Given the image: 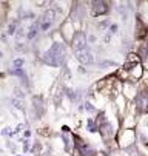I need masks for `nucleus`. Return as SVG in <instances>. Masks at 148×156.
Instances as JSON below:
<instances>
[{
    "label": "nucleus",
    "instance_id": "nucleus-1",
    "mask_svg": "<svg viewBox=\"0 0 148 156\" xmlns=\"http://www.w3.org/2000/svg\"><path fill=\"white\" fill-rule=\"evenodd\" d=\"M42 60L51 66H59L65 62V47L62 43H54V45L42 56Z\"/></svg>",
    "mask_w": 148,
    "mask_h": 156
},
{
    "label": "nucleus",
    "instance_id": "nucleus-2",
    "mask_svg": "<svg viewBox=\"0 0 148 156\" xmlns=\"http://www.w3.org/2000/svg\"><path fill=\"white\" fill-rule=\"evenodd\" d=\"M87 39H85V34L83 33H76L74 36V40H73V51L74 54L76 53H80L83 50H87Z\"/></svg>",
    "mask_w": 148,
    "mask_h": 156
},
{
    "label": "nucleus",
    "instance_id": "nucleus-3",
    "mask_svg": "<svg viewBox=\"0 0 148 156\" xmlns=\"http://www.w3.org/2000/svg\"><path fill=\"white\" fill-rule=\"evenodd\" d=\"M136 107L139 111H148V90H142L136 96Z\"/></svg>",
    "mask_w": 148,
    "mask_h": 156
},
{
    "label": "nucleus",
    "instance_id": "nucleus-4",
    "mask_svg": "<svg viewBox=\"0 0 148 156\" xmlns=\"http://www.w3.org/2000/svg\"><path fill=\"white\" fill-rule=\"evenodd\" d=\"M53 19H54V11L48 9L43 16H42V23H40V31H46L53 25Z\"/></svg>",
    "mask_w": 148,
    "mask_h": 156
},
{
    "label": "nucleus",
    "instance_id": "nucleus-5",
    "mask_svg": "<svg viewBox=\"0 0 148 156\" xmlns=\"http://www.w3.org/2000/svg\"><path fill=\"white\" fill-rule=\"evenodd\" d=\"M108 9L107 3L105 2H93L91 3V11H93V16H100V14H105Z\"/></svg>",
    "mask_w": 148,
    "mask_h": 156
},
{
    "label": "nucleus",
    "instance_id": "nucleus-6",
    "mask_svg": "<svg viewBox=\"0 0 148 156\" xmlns=\"http://www.w3.org/2000/svg\"><path fill=\"white\" fill-rule=\"evenodd\" d=\"M76 57L80 60V63H85V65H90V63H93V60H94L88 48L83 50V51H80V53H76Z\"/></svg>",
    "mask_w": 148,
    "mask_h": 156
},
{
    "label": "nucleus",
    "instance_id": "nucleus-7",
    "mask_svg": "<svg viewBox=\"0 0 148 156\" xmlns=\"http://www.w3.org/2000/svg\"><path fill=\"white\" fill-rule=\"evenodd\" d=\"M77 147H79V150H80V154H83V156H91V154H93L91 147H90L88 144H85L83 141L77 142Z\"/></svg>",
    "mask_w": 148,
    "mask_h": 156
},
{
    "label": "nucleus",
    "instance_id": "nucleus-8",
    "mask_svg": "<svg viewBox=\"0 0 148 156\" xmlns=\"http://www.w3.org/2000/svg\"><path fill=\"white\" fill-rule=\"evenodd\" d=\"M100 130H102L103 138H111V136H113V127H111L108 122H103V124L100 125Z\"/></svg>",
    "mask_w": 148,
    "mask_h": 156
},
{
    "label": "nucleus",
    "instance_id": "nucleus-9",
    "mask_svg": "<svg viewBox=\"0 0 148 156\" xmlns=\"http://www.w3.org/2000/svg\"><path fill=\"white\" fill-rule=\"evenodd\" d=\"M37 30H39V25H37V23H33V25L29 27V31H28L26 37H28V39H34V37L37 36V33H39Z\"/></svg>",
    "mask_w": 148,
    "mask_h": 156
},
{
    "label": "nucleus",
    "instance_id": "nucleus-10",
    "mask_svg": "<svg viewBox=\"0 0 148 156\" xmlns=\"http://www.w3.org/2000/svg\"><path fill=\"white\" fill-rule=\"evenodd\" d=\"M63 138H65V141H68V142H67L68 148H71V147H73V142H71V133H68V135H67V131H65V133H63Z\"/></svg>",
    "mask_w": 148,
    "mask_h": 156
},
{
    "label": "nucleus",
    "instance_id": "nucleus-11",
    "mask_svg": "<svg viewBox=\"0 0 148 156\" xmlns=\"http://www.w3.org/2000/svg\"><path fill=\"white\" fill-rule=\"evenodd\" d=\"M96 130H97V128H96V124L90 119V121H88V131H91V133H93V131H96Z\"/></svg>",
    "mask_w": 148,
    "mask_h": 156
},
{
    "label": "nucleus",
    "instance_id": "nucleus-12",
    "mask_svg": "<svg viewBox=\"0 0 148 156\" xmlns=\"http://www.w3.org/2000/svg\"><path fill=\"white\" fill-rule=\"evenodd\" d=\"M23 65V59H15L14 60V68H20Z\"/></svg>",
    "mask_w": 148,
    "mask_h": 156
},
{
    "label": "nucleus",
    "instance_id": "nucleus-13",
    "mask_svg": "<svg viewBox=\"0 0 148 156\" xmlns=\"http://www.w3.org/2000/svg\"><path fill=\"white\" fill-rule=\"evenodd\" d=\"M12 104H14V107H17V108H23V102H22V101L12 99Z\"/></svg>",
    "mask_w": 148,
    "mask_h": 156
},
{
    "label": "nucleus",
    "instance_id": "nucleus-14",
    "mask_svg": "<svg viewBox=\"0 0 148 156\" xmlns=\"http://www.w3.org/2000/svg\"><path fill=\"white\" fill-rule=\"evenodd\" d=\"M14 93H15V96H19V98H23V91L20 90V88H14Z\"/></svg>",
    "mask_w": 148,
    "mask_h": 156
},
{
    "label": "nucleus",
    "instance_id": "nucleus-15",
    "mask_svg": "<svg viewBox=\"0 0 148 156\" xmlns=\"http://www.w3.org/2000/svg\"><path fill=\"white\" fill-rule=\"evenodd\" d=\"M8 30H9V31H8V33H9V34H14V33H15V23H11V25H9V28H8Z\"/></svg>",
    "mask_w": 148,
    "mask_h": 156
},
{
    "label": "nucleus",
    "instance_id": "nucleus-16",
    "mask_svg": "<svg viewBox=\"0 0 148 156\" xmlns=\"http://www.w3.org/2000/svg\"><path fill=\"white\" fill-rule=\"evenodd\" d=\"M110 25V20H105V22H102V23H100V28H107Z\"/></svg>",
    "mask_w": 148,
    "mask_h": 156
},
{
    "label": "nucleus",
    "instance_id": "nucleus-17",
    "mask_svg": "<svg viewBox=\"0 0 148 156\" xmlns=\"http://www.w3.org/2000/svg\"><path fill=\"white\" fill-rule=\"evenodd\" d=\"M85 105H87V110H88V111H93V110H94V107H93L91 104H85Z\"/></svg>",
    "mask_w": 148,
    "mask_h": 156
},
{
    "label": "nucleus",
    "instance_id": "nucleus-18",
    "mask_svg": "<svg viewBox=\"0 0 148 156\" xmlns=\"http://www.w3.org/2000/svg\"><path fill=\"white\" fill-rule=\"evenodd\" d=\"M116 30H117V27H116V25H111V28H110V33H116Z\"/></svg>",
    "mask_w": 148,
    "mask_h": 156
},
{
    "label": "nucleus",
    "instance_id": "nucleus-19",
    "mask_svg": "<svg viewBox=\"0 0 148 156\" xmlns=\"http://www.w3.org/2000/svg\"><path fill=\"white\" fill-rule=\"evenodd\" d=\"M0 57H2V53H0Z\"/></svg>",
    "mask_w": 148,
    "mask_h": 156
}]
</instances>
